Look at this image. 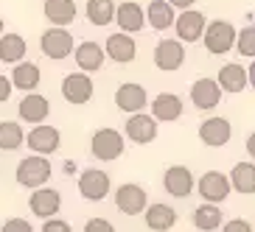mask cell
I'll list each match as a JSON object with an SVG mask.
<instances>
[{"label":"cell","mask_w":255,"mask_h":232,"mask_svg":"<svg viewBox=\"0 0 255 232\" xmlns=\"http://www.w3.org/2000/svg\"><path fill=\"white\" fill-rule=\"evenodd\" d=\"M14 179L20 187H42L48 179H51V162H48L45 157H39V154H34V157H25L17 162V171H14Z\"/></svg>","instance_id":"1"},{"label":"cell","mask_w":255,"mask_h":232,"mask_svg":"<svg viewBox=\"0 0 255 232\" xmlns=\"http://www.w3.org/2000/svg\"><path fill=\"white\" fill-rule=\"evenodd\" d=\"M124 149H127V140H124V135H121L118 129H98L96 135H93V140H90L93 157L101 159V162L118 159L121 154H124Z\"/></svg>","instance_id":"2"},{"label":"cell","mask_w":255,"mask_h":232,"mask_svg":"<svg viewBox=\"0 0 255 232\" xmlns=\"http://www.w3.org/2000/svg\"><path fill=\"white\" fill-rule=\"evenodd\" d=\"M202 42L208 48V53H213V56L230 53V48H236V28L227 20H213V23L205 25Z\"/></svg>","instance_id":"3"},{"label":"cell","mask_w":255,"mask_h":232,"mask_svg":"<svg viewBox=\"0 0 255 232\" xmlns=\"http://www.w3.org/2000/svg\"><path fill=\"white\" fill-rule=\"evenodd\" d=\"M39 48L45 53L48 59H68L70 53H73V34L65 28H48L42 31V37H39Z\"/></svg>","instance_id":"4"},{"label":"cell","mask_w":255,"mask_h":232,"mask_svg":"<svg viewBox=\"0 0 255 232\" xmlns=\"http://www.w3.org/2000/svg\"><path fill=\"white\" fill-rule=\"evenodd\" d=\"M185 65V48L180 39H160L154 45V68L163 73H174Z\"/></svg>","instance_id":"5"},{"label":"cell","mask_w":255,"mask_h":232,"mask_svg":"<svg viewBox=\"0 0 255 232\" xmlns=\"http://www.w3.org/2000/svg\"><path fill=\"white\" fill-rule=\"evenodd\" d=\"M194 187L199 190V196L205 199V204H219V202H225L227 196H230V179H227L222 171L202 173Z\"/></svg>","instance_id":"6"},{"label":"cell","mask_w":255,"mask_h":232,"mask_svg":"<svg viewBox=\"0 0 255 232\" xmlns=\"http://www.w3.org/2000/svg\"><path fill=\"white\" fill-rule=\"evenodd\" d=\"M110 187H113L110 173L101 171V168H87V171L79 176V193H82L87 202H101V199H107Z\"/></svg>","instance_id":"7"},{"label":"cell","mask_w":255,"mask_h":232,"mask_svg":"<svg viewBox=\"0 0 255 232\" xmlns=\"http://www.w3.org/2000/svg\"><path fill=\"white\" fill-rule=\"evenodd\" d=\"M163 185L165 190L174 196V199H188V196L194 193V173L188 165H168L163 173Z\"/></svg>","instance_id":"8"},{"label":"cell","mask_w":255,"mask_h":232,"mask_svg":"<svg viewBox=\"0 0 255 232\" xmlns=\"http://www.w3.org/2000/svg\"><path fill=\"white\" fill-rule=\"evenodd\" d=\"M149 204V196L143 190L140 185L135 182H127V185L118 187V193H115V207L124 213V216H140L143 210Z\"/></svg>","instance_id":"9"},{"label":"cell","mask_w":255,"mask_h":232,"mask_svg":"<svg viewBox=\"0 0 255 232\" xmlns=\"http://www.w3.org/2000/svg\"><path fill=\"white\" fill-rule=\"evenodd\" d=\"M205 14L196 8H185L180 17H174V28H177V39L180 42H199L205 34Z\"/></svg>","instance_id":"10"},{"label":"cell","mask_w":255,"mask_h":232,"mask_svg":"<svg viewBox=\"0 0 255 232\" xmlns=\"http://www.w3.org/2000/svg\"><path fill=\"white\" fill-rule=\"evenodd\" d=\"M25 143H28L31 151H37L39 157H45V154L59 151L62 135H59V129H56V126H45V123H39V126H34V129L28 132Z\"/></svg>","instance_id":"11"},{"label":"cell","mask_w":255,"mask_h":232,"mask_svg":"<svg viewBox=\"0 0 255 232\" xmlns=\"http://www.w3.org/2000/svg\"><path fill=\"white\" fill-rule=\"evenodd\" d=\"M149 104V95L143 90V84H135V81H127L121 84L115 90V106L121 112H129V115H137L143 112V106Z\"/></svg>","instance_id":"12"},{"label":"cell","mask_w":255,"mask_h":232,"mask_svg":"<svg viewBox=\"0 0 255 232\" xmlns=\"http://www.w3.org/2000/svg\"><path fill=\"white\" fill-rule=\"evenodd\" d=\"M62 95L73 106H82L93 98V78L87 73H70L62 81Z\"/></svg>","instance_id":"13"},{"label":"cell","mask_w":255,"mask_h":232,"mask_svg":"<svg viewBox=\"0 0 255 232\" xmlns=\"http://www.w3.org/2000/svg\"><path fill=\"white\" fill-rule=\"evenodd\" d=\"M62 210V196L59 190H53V187H37L34 193H31V213L42 221L48 218H56V213Z\"/></svg>","instance_id":"14"},{"label":"cell","mask_w":255,"mask_h":232,"mask_svg":"<svg viewBox=\"0 0 255 232\" xmlns=\"http://www.w3.org/2000/svg\"><path fill=\"white\" fill-rule=\"evenodd\" d=\"M115 20H118V28L121 34H137V31H143V25H146V14H143L140 3H135V0H127V3H118L115 6Z\"/></svg>","instance_id":"15"},{"label":"cell","mask_w":255,"mask_h":232,"mask_svg":"<svg viewBox=\"0 0 255 232\" xmlns=\"http://www.w3.org/2000/svg\"><path fill=\"white\" fill-rule=\"evenodd\" d=\"M17 115H20V120H25V123L39 126V123L51 115V104H48L45 95H39V92H28V95L20 101V106H17Z\"/></svg>","instance_id":"16"},{"label":"cell","mask_w":255,"mask_h":232,"mask_svg":"<svg viewBox=\"0 0 255 232\" xmlns=\"http://www.w3.org/2000/svg\"><path fill=\"white\" fill-rule=\"evenodd\" d=\"M127 137L132 143H137V146L151 143L154 137H157V120L151 118V115H146V112L132 115V118L127 120Z\"/></svg>","instance_id":"17"},{"label":"cell","mask_w":255,"mask_h":232,"mask_svg":"<svg viewBox=\"0 0 255 232\" xmlns=\"http://www.w3.org/2000/svg\"><path fill=\"white\" fill-rule=\"evenodd\" d=\"M104 56H110L118 65L135 62V56H137L135 39L129 37V34H110V39H107V45H104Z\"/></svg>","instance_id":"18"},{"label":"cell","mask_w":255,"mask_h":232,"mask_svg":"<svg viewBox=\"0 0 255 232\" xmlns=\"http://www.w3.org/2000/svg\"><path fill=\"white\" fill-rule=\"evenodd\" d=\"M230 137H233V126L227 118H210V120H202V126H199V140L210 149L225 146Z\"/></svg>","instance_id":"19"},{"label":"cell","mask_w":255,"mask_h":232,"mask_svg":"<svg viewBox=\"0 0 255 232\" xmlns=\"http://www.w3.org/2000/svg\"><path fill=\"white\" fill-rule=\"evenodd\" d=\"M182 115V98L174 95V92H160L154 101H151V118L163 120V123H174V120H180Z\"/></svg>","instance_id":"20"},{"label":"cell","mask_w":255,"mask_h":232,"mask_svg":"<svg viewBox=\"0 0 255 232\" xmlns=\"http://www.w3.org/2000/svg\"><path fill=\"white\" fill-rule=\"evenodd\" d=\"M191 101L196 109H216L222 101V90H219L216 78H199L191 87Z\"/></svg>","instance_id":"21"},{"label":"cell","mask_w":255,"mask_h":232,"mask_svg":"<svg viewBox=\"0 0 255 232\" xmlns=\"http://www.w3.org/2000/svg\"><path fill=\"white\" fill-rule=\"evenodd\" d=\"M76 56V65H79V73H96V70H101V65H104V48L98 45V42H82V45H76L73 51Z\"/></svg>","instance_id":"22"},{"label":"cell","mask_w":255,"mask_h":232,"mask_svg":"<svg viewBox=\"0 0 255 232\" xmlns=\"http://www.w3.org/2000/svg\"><path fill=\"white\" fill-rule=\"evenodd\" d=\"M216 84L222 92H241L247 90V68H241L239 62H230V65H222L216 76Z\"/></svg>","instance_id":"23"},{"label":"cell","mask_w":255,"mask_h":232,"mask_svg":"<svg viewBox=\"0 0 255 232\" xmlns=\"http://www.w3.org/2000/svg\"><path fill=\"white\" fill-rule=\"evenodd\" d=\"M146 213V227L154 232H168L174 230V224H177V210L171 207V204H151V207L143 210Z\"/></svg>","instance_id":"24"},{"label":"cell","mask_w":255,"mask_h":232,"mask_svg":"<svg viewBox=\"0 0 255 232\" xmlns=\"http://www.w3.org/2000/svg\"><path fill=\"white\" fill-rule=\"evenodd\" d=\"M11 87H17V90H23L25 95L28 92H34L39 87V81H42V73H39V68L34 65V62H20L14 68V73H11Z\"/></svg>","instance_id":"25"},{"label":"cell","mask_w":255,"mask_h":232,"mask_svg":"<svg viewBox=\"0 0 255 232\" xmlns=\"http://www.w3.org/2000/svg\"><path fill=\"white\" fill-rule=\"evenodd\" d=\"M76 14H79V8L73 0H45V17L56 28H65L68 23H73Z\"/></svg>","instance_id":"26"},{"label":"cell","mask_w":255,"mask_h":232,"mask_svg":"<svg viewBox=\"0 0 255 232\" xmlns=\"http://www.w3.org/2000/svg\"><path fill=\"white\" fill-rule=\"evenodd\" d=\"M25 53H28V45H25V39L20 34H3L0 37V62L20 65Z\"/></svg>","instance_id":"27"},{"label":"cell","mask_w":255,"mask_h":232,"mask_svg":"<svg viewBox=\"0 0 255 232\" xmlns=\"http://www.w3.org/2000/svg\"><path fill=\"white\" fill-rule=\"evenodd\" d=\"M230 185L236 193L253 196L255 193V165L253 162H236L230 171Z\"/></svg>","instance_id":"28"},{"label":"cell","mask_w":255,"mask_h":232,"mask_svg":"<svg viewBox=\"0 0 255 232\" xmlns=\"http://www.w3.org/2000/svg\"><path fill=\"white\" fill-rule=\"evenodd\" d=\"M146 14V20H149V25L154 31H165V28H171L174 25V8L165 3V0H151L149 3V8L143 11Z\"/></svg>","instance_id":"29"},{"label":"cell","mask_w":255,"mask_h":232,"mask_svg":"<svg viewBox=\"0 0 255 232\" xmlns=\"http://www.w3.org/2000/svg\"><path fill=\"white\" fill-rule=\"evenodd\" d=\"M222 224H225V221H222V210H219V204H199V207L194 210V227L199 232H213V230H219Z\"/></svg>","instance_id":"30"},{"label":"cell","mask_w":255,"mask_h":232,"mask_svg":"<svg viewBox=\"0 0 255 232\" xmlns=\"http://www.w3.org/2000/svg\"><path fill=\"white\" fill-rule=\"evenodd\" d=\"M87 20L98 28H104L115 20V3L113 0H87Z\"/></svg>","instance_id":"31"},{"label":"cell","mask_w":255,"mask_h":232,"mask_svg":"<svg viewBox=\"0 0 255 232\" xmlns=\"http://www.w3.org/2000/svg\"><path fill=\"white\" fill-rule=\"evenodd\" d=\"M25 143V132L14 120H3L0 123V151H17Z\"/></svg>","instance_id":"32"},{"label":"cell","mask_w":255,"mask_h":232,"mask_svg":"<svg viewBox=\"0 0 255 232\" xmlns=\"http://www.w3.org/2000/svg\"><path fill=\"white\" fill-rule=\"evenodd\" d=\"M236 48H239L241 56H247V59H255V25L236 31Z\"/></svg>","instance_id":"33"},{"label":"cell","mask_w":255,"mask_h":232,"mask_svg":"<svg viewBox=\"0 0 255 232\" xmlns=\"http://www.w3.org/2000/svg\"><path fill=\"white\" fill-rule=\"evenodd\" d=\"M222 232H253V224L247 218H230L222 224Z\"/></svg>","instance_id":"34"},{"label":"cell","mask_w":255,"mask_h":232,"mask_svg":"<svg viewBox=\"0 0 255 232\" xmlns=\"http://www.w3.org/2000/svg\"><path fill=\"white\" fill-rule=\"evenodd\" d=\"M0 232H34V227H31L25 218H8Z\"/></svg>","instance_id":"35"},{"label":"cell","mask_w":255,"mask_h":232,"mask_svg":"<svg viewBox=\"0 0 255 232\" xmlns=\"http://www.w3.org/2000/svg\"><path fill=\"white\" fill-rule=\"evenodd\" d=\"M84 232H115V227L107 221V218H90L84 224Z\"/></svg>","instance_id":"36"},{"label":"cell","mask_w":255,"mask_h":232,"mask_svg":"<svg viewBox=\"0 0 255 232\" xmlns=\"http://www.w3.org/2000/svg\"><path fill=\"white\" fill-rule=\"evenodd\" d=\"M42 232H73V230H70V224L62 221V218H48L45 224H42Z\"/></svg>","instance_id":"37"},{"label":"cell","mask_w":255,"mask_h":232,"mask_svg":"<svg viewBox=\"0 0 255 232\" xmlns=\"http://www.w3.org/2000/svg\"><path fill=\"white\" fill-rule=\"evenodd\" d=\"M11 90H14V87H11V81H8L6 76H0V104H3V101H8Z\"/></svg>","instance_id":"38"},{"label":"cell","mask_w":255,"mask_h":232,"mask_svg":"<svg viewBox=\"0 0 255 232\" xmlns=\"http://www.w3.org/2000/svg\"><path fill=\"white\" fill-rule=\"evenodd\" d=\"M165 3H168V6H171V8H182V11H185V8H191V6H194V0H165Z\"/></svg>","instance_id":"39"},{"label":"cell","mask_w":255,"mask_h":232,"mask_svg":"<svg viewBox=\"0 0 255 232\" xmlns=\"http://www.w3.org/2000/svg\"><path fill=\"white\" fill-rule=\"evenodd\" d=\"M244 146H247V151H250V157L255 159V132H253V135L247 137V143H244Z\"/></svg>","instance_id":"40"},{"label":"cell","mask_w":255,"mask_h":232,"mask_svg":"<svg viewBox=\"0 0 255 232\" xmlns=\"http://www.w3.org/2000/svg\"><path fill=\"white\" fill-rule=\"evenodd\" d=\"M247 84H253V90H255V59H253V65L247 68Z\"/></svg>","instance_id":"41"},{"label":"cell","mask_w":255,"mask_h":232,"mask_svg":"<svg viewBox=\"0 0 255 232\" xmlns=\"http://www.w3.org/2000/svg\"><path fill=\"white\" fill-rule=\"evenodd\" d=\"M0 37H3V17H0Z\"/></svg>","instance_id":"42"}]
</instances>
